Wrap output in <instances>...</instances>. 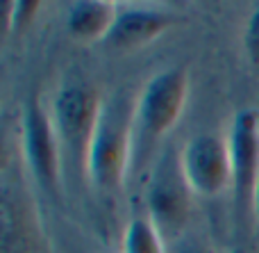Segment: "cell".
<instances>
[{
  "label": "cell",
  "mask_w": 259,
  "mask_h": 253,
  "mask_svg": "<svg viewBox=\"0 0 259 253\" xmlns=\"http://www.w3.org/2000/svg\"><path fill=\"white\" fill-rule=\"evenodd\" d=\"M243 48L252 64H259V3L252 9L250 18H248L246 32H243Z\"/></svg>",
  "instance_id": "cell-13"
},
{
  "label": "cell",
  "mask_w": 259,
  "mask_h": 253,
  "mask_svg": "<svg viewBox=\"0 0 259 253\" xmlns=\"http://www.w3.org/2000/svg\"><path fill=\"white\" fill-rule=\"evenodd\" d=\"M123 253H166V242L148 217H134L123 233Z\"/></svg>",
  "instance_id": "cell-11"
},
{
  "label": "cell",
  "mask_w": 259,
  "mask_h": 253,
  "mask_svg": "<svg viewBox=\"0 0 259 253\" xmlns=\"http://www.w3.org/2000/svg\"><path fill=\"white\" fill-rule=\"evenodd\" d=\"M23 158L27 171L44 190H55L62 169V144L55 130L53 114L39 103H30L23 112Z\"/></svg>",
  "instance_id": "cell-6"
},
{
  "label": "cell",
  "mask_w": 259,
  "mask_h": 253,
  "mask_svg": "<svg viewBox=\"0 0 259 253\" xmlns=\"http://www.w3.org/2000/svg\"><path fill=\"white\" fill-rule=\"evenodd\" d=\"M100 110H103V98L98 96V91L77 82L62 87L53 100L50 114L62 144V155L73 160L82 169V173H84L87 153H89Z\"/></svg>",
  "instance_id": "cell-4"
},
{
  "label": "cell",
  "mask_w": 259,
  "mask_h": 253,
  "mask_svg": "<svg viewBox=\"0 0 259 253\" xmlns=\"http://www.w3.org/2000/svg\"><path fill=\"white\" fill-rule=\"evenodd\" d=\"M187 185L198 196H216L232 187V162L228 139L216 135H196L180 153Z\"/></svg>",
  "instance_id": "cell-5"
},
{
  "label": "cell",
  "mask_w": 259,
  "mask_h": 253,
  "mask_svg": "<svg viewBox=\"0 0 259 253\" xmlns=\"http://www.w3.org/2000/svg\"><path fill=\"white\" fill-rule=\"evenodd\" d=\"M41 5L34 0H18V3H5L3 12H5V32H14L25 27L27 23L34 21L36 12Z\"/></svg>",
  "instance_id": "cell-12"
},
{
  "label": "cell",
  "mask_w": 259,
  "mask_h": 253,
  "mask_svg": "<svg viewBox=\"0 0 259 253\" xmlns=\"http://www.w3.org/2000/svg\"><path fill=\"white\" fill-rule=\"evenodd\" d=\"M170 25H173V14L166 9L134 3L118 5L116 21L103 44L118 53L137 50L159 39Z\"/></svg>",
  "instance_id": "cell-8"
},
{
  "label": "cell",
  "mask_w": 259,
  "mask_h": 253,
  "mask_svg": "<svg viewBox=\"0 0 259 253\" xmlns=\"http://www.w3.org/2000/svg\"><path fill=\"white\" fill-rule=\"evenodd\" d=\"M166 253H211V249L207 244H202L200 240L189 235H180L178 240L166 244Z\"/></svg>",
  "instance_id": "cell-14"
},
{
  "label": "cell",
  "mask_w": 259,
  "mask_h": 253,
  "mask_svg": "<svg viewBox=\"0 0 259 253\" xmlns=\"http://www.w3.org/2000/svg\"><path fill=\"white\" fill-rule=\"evenodd\" d=\"M118 14V3L109 0H77L68 7L66 30L75 41H105Z\"/></svg>",
  "instance_id": "cell-9"
},
{
  "label": "cell",
  "mask_w": 259,
  "mask_h": 253,
  "mask_svg": "<svg viewBox=\"0 0 259 253\" xmlns=\"http://www.w3.org/2000/svg\"><path fill=\"white\" fill-rule=\"evenodd\" d=\"M3 253H39V231L21 201L3 196Z\"/></svg>",
  "instance_id": "cell-10"
},
{
  "label": "cell",
  "mask_w": 259,
  "mask_h": 253,
  "mask_svg": "<svg viewBox=\"0 0 259 253\" xmlns=\"http://www.w3.org/2000/svg\"><path fill=\"white\" fill-rule=\"evenodd\" d=\"M84 176L103 192L118 190L132 176V110L121 98L103 100L87 153Z\"/></svg>",
  "instance_id": "cell-2"
},
{
  "label": "cell",
  "mask_w": 259,
  "mask_h": 253,
  "mask_svg": "<svg viewBox=\"0 0 259 253\" xmlns=\"http://www.w3.org/2000/svg\"><path fill=\"white\" fill-rule=\"evenodd\" d=\"M230 253H243V251H239V249H237V251H230Z\"/></svg>",
  "instance_id": "cell-16"
},
{
  "label": "cell",
  "mask_w": 259,
  "mask_h": 253,
  "mask_svg": "<svg viewBox=\"0 0 259 253\" xmlns=\"http://www.w3.org/2000/svg\"><path fill=\"white\" fill-rule=\"evenodd\" d=\"M252 214H255V219H257V226H259V173H257L255 196H252Z\"/></svg>",
  "instance_id": "cell-15"
},
{
  "label": "cell",
  "mask_w": 259,
  "mask_h": 253,
  "mask_svg": "<svg viewBox=\"0 0 259 253\" xmlns=\"http://www.w3.org/2000/svg\"><path fill=\"white\" fill-rule=\"evenodd\" d=\"M191 194L193 192L189 190L187 178L182 173L180 155L166 151L152 169L146 194V217L155 224L166 244L184 235V226L191 212Z\"/></svg>",
  "instance_id": "cell-3"
},
{
  "label": "cell",
  "mask_w": 259,
  "mask_h": 253,
  "mask_svg": "<svg viewBox=\"0 0 259 253\" xmlns=\"http://www.w3.org/2000/svg\"><path fill=\"white\" fill-rule=\"evenodd\" d=\"M228 151L232 162V192L239 208L252 212L259 173V112L255 107L239 110L228 130Z\"/></svg>",
  "instance_id": "cell-7"
},
{
  "label": "cell",
  "mask_w": 259,
  "mask_h": 253,
  "mask_svg": "<svg viewBox=\"0 0 259 253\" xmlns=\"http://www.w3.org/2000/svg\"><path fill=\"white\" fill-rule=\"evenodd\" d=\"M189 100V73L184 68L159 71L143 85L132 105V173L150 151L180 121Z\"/></svg>",
  "instance_id": "cell-1"
}]
</instances>
